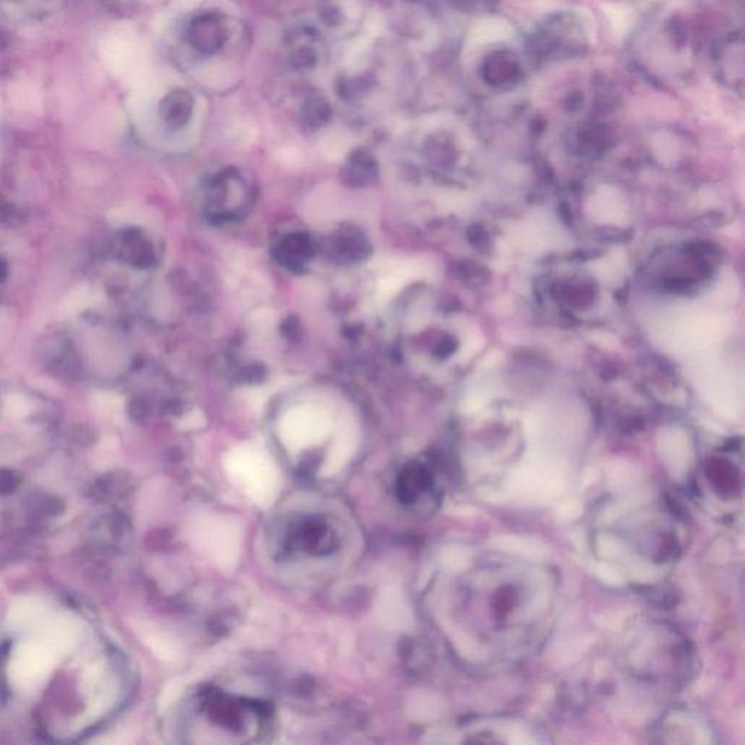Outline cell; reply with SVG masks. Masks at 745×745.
<instances>
[{"mask_svg": "<svg viewBox=\"0 0 745 745\" xmlns=\"http://www.w3.org/2000/svg\"><path fill=\"white\" fill-rule=\"evenodd\" d=\"M628 63L654 87H683L696 71L699 47L691 25L670 12L645 16L629 34Z\"/></svg>", "mask_w": 745, "mask_h": 745, "instance_id": "obj_1", "label": "cell"}, {"mask_svg": "<svg viewBox=\"0 0 745 745\" xmlns=\"http://www.w3.org/2000/svg\"><path fill=\"white\" fill-rule=\"evenodd\" d=\"M590 47L589 21L571 10L552 11L542 16L526 38V53L538 67L585 58Z\"/></svg>", "mask_w": 745, "mask_h": 745, "instance_id": "obj_2", "label": "cell"}, {"mask_svg": "<svg viewBox=\"0 0 745 745\" xmlns=\"http://www.w3.org/2000/svg\"><path fill=\"white\" fill-rule=\"evenodd\" d=\"M226 470L237 487L260 505H269L280 491V473L272 457L252 444L239 445L226 457Z\"/></svg>", "mask_w": 745, "mask_h": 745, "instance_id": "obj_3", "label": "cell"}, {"mask_svg": "<svg viewBox=\"0 0 745 745\" xmlns=\"http://www.w3.org/2000/svg\"><path fill=\"white\" fill-rule=\"evenodd\" d=\"M331 427L332 418L327 409L315 404H303L287 411L281 418L280 437L290 451H302L323 441Z\"/></svg>", "mask_w": 745, "mask_h": 745, "instance_id": "obj_4", "label": "cell"}, {"mask_svg": "<svg viewBox=\"0 0 745 745\" xmlns=\"http://www.w3.org/2000/svg\"><path fill=\"white\" fill-rule=\"evenodd\" d=\"M478 76L491 91L505 93L516 91L528 76L525 59L512 47H494L482 55Z\"/></svg>", "mask_w": 745, "mask_h": 745, "instance_id": "obj_5", "label": "cell"}, {"mask_svg": "<svg viewBox=\"0 0 745 745\" xmlns=\"http://www.w3.org/2000/svg\"><path fill=\"white\" fill-rule=\"evenodd\" d=\"M715 79L725 91L738 98L745 89V41L743 29L727 33L712 50Z\"/></svg>", "mask_w": 745, "mask_h": 745, "instance_id": "obj_6", "label": "cell"}, {"mask_svg": "<svg viewBox=\"0 0 745 745\" xmlns=\"http://www.w3.org/2000/svg\"><path fill=\"white\" fill-rule=\"evenodd\" d=\"M195 545L212 556L223 569L233 568L239 558L241 536L237 525L226 518L204 517L192 532Z\"/></svg>", "mask_w": 745, "mask_h": 745, "instance_id": "obj_7", "label": "cell"}, {"mask_svg": "<svg viewBox=\"0 0 745 745\" xmlns=\"http://www.w3.org/2000/svg\"><path fill=\"white\" fill-rule=\"evenodd\" d=\"M55 654L53 644H41V642H28L21 646L12 662V678L16 684L23 687H33L40 683L51 667L54 666Z\"/></svg>", "mask_w": 745, "mask_h": 745, "instance_id": "obj_8", "label": "cell"}, {"mask_svg": "<svg viewBox=\"0 0 745 745\" xmlns=\"http://www.w3.org/2000/svg\"><path fill=\"white\" fill-rule=\"evenodd\" d=\"M188 42L201 54H214L228 41V28L218 12L207 11L194 16L187 29Z\"/></svg>", "mask_w": 745, "mask_h": 745, "instance_id": "obj_9", "label": "cell"}, {"mask_svg": "<svg viewBox=\"0 0 745 745\" xmlns=\"http://www.w3.org/2000/svg\"><path fill=\"white\" fill-rule=\"evenodd\" d=\"M192 106H194V100L191 93L184 89H175L162 100L160 114L166 126L177 130L190 122Z\"/></svg>", "mask_w": 745, "mask_h": 745, "instance_id": "obj_10", "label": "cell"}, {"mask_svg": "<svg viewBox=\"0 0 745 745\" xmlns=\"http://www.w3.org/2000/svg\"><path fill=\"white\" fill-rule=\"evenodd\" d=\"M354 449L355 434L353 428H350V430L345 431L342 430L341 434L338 435L336 444H333L331 453H329L327 464H325L324 473L327 475V477H329V475L337 473L338 470H340L342 466L350 460V457L353 456Z\"/></svg>", "mask_w": 745, "mask_h": 745, "instance_id": "obj_11", "label": "cell"}, {"mask_svg": "<svg viewBox=\"0 0 745 745\" xmlns=\"http://www.w3.org/2000/svg\"><path fill=\"white\" fill-rule=\"evenodd\" d=\"M303 115L307 122L324 124L331 117V109L325 98L315 96L307 98L306 104L303 105Z\"/></svg>", "mask_w": 745, "mask_h": 745, "instance_id": "obj_12", "label": "cell"}, {"mask_svg": "<svg viewBox=\"0 0 745 745\" xmlns=\"http://www.w3.org/2000/svg\"><path fill=\"white\" fill-rule=\"evenodd\" d=\"M708 475L710 481L714 482V485L717 487L718 490L723 492H732L735 490L738 477H736L734 469L730 468V466L722 464L712 466Z\"/></svg>", "mask_w": 745, "mask_h": 745, "instance_id": "obj_13", "label": "cell"}, {"mask_svg": "<svg viewBox=\"0 0 745 745\" xmlns=\"http://www.w3.org/2000/svg\"><path fill=\"white\" fill-rule=\"evenodd\" d=\"M455 10L468 12V14H490L498 7V0H445Z\"/></svg>", "mask_w": 745, "mask_h": 745, "instance_id": "obj_14", "label": "cell"}, {"mask_svg": "<svg viewBox=\"0 0 745 745\" xmlns=\"http://www.w3.org/2000/svg\"><path fill=\"white\" fill-rule=\"evenodd\" d=\"M315 63L316 54L312 49L295 50L290 58L291 67L295 68V71H307V68L314 67Z\"/></svg>", "mask_w": 745, "mask_h": 745, "instance_id": "obj_15", "label": "cell"}, {"mask_svg": "<svg viewBox=\"0 0 745 745\" xmlns=\"http://www.w3.org/2000/svg\"><path fill=\"white\" fill-rule=\"evenodd\" d=\"M323 14H324L325 21H327V23H329V25H337V23H340V21H341L340 11H338L337 8H333V7L325 8Z\"/></svg>", "mask_w": 745, "mask_h": 745, "instance_id": "obj_16", "label": "cell"}, {"mask_svg": "<svg viewBox=\"0 0 745 745\" xmlns=\"http://www.w3.org/2000/svg\"><path fill=\"white\" fill-rule=\"evenodd\" d=\"M411 2H421V0H411Z\"/></svg>", "mask_w": 745, "mask_h": 745, "instance_id": "obj_17", "label": "cell"}]
</instances>
